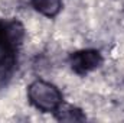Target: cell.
<instances>
[{
	"label": "cell",
	"mask_w": 124,
	"mask_h": 123,
	"mask_svg": "<svg viewBox=\"0 0 124 123\" xmlns=\"http://www.w3.org/2000/svg\"><path fill=\"white\" fill-rule=\"evenodd\" d=\"M23 38L25 28L19 20H0V84H6L12 77Z\"/></svg>",
	"instance_id": "6da1fadb"
},
{
	"label": "cell",
	"mask_w": 124,
	"mask_h": 123,
	"mask_svg": "<svg viewBox=\"0 0 124 123\" xmlns=\"http://www.w3.org/2000/svg\"><path fill=\"white\" fill-rule=\"evenodd\" d=\"M29 98L32 104L42 112H55L62 104V96L59 90L46 81L36 80L29 86Z\"/></svg>",
	"instance_id": "7a4b0ae2"
},
{
	"label": "cell",
	"mask_w": 124,
	"mask_h": 123,
	"mask_svg": "<svg viewBox=\"0 0 124 123\" xmlns=\"http://www.w3.org/2000/svg\"><path fill=\"white\" fill-rule=\"evenodd\" d=\"M102 62V57L98 51L95 49H84V51H78L75 54L71 55L69 64L71 68L79 74V75H85L90 71H93L95 68H98Z\"/></svg>",
	"instance_id": "3957f363"
},
{
	"label": "cell",
	"mask_w": 124,
	"mask_h": 123,
	"mask_svg": "<svg viewBox=\"0 0 124 123\" xmlns=\"http://www.w3.org/2000/svg\"><path fill=\"white\" fill-rule=\"evenodd\" d=\"M33 7L43 16L54 18L62 9V0H32Z\"/></svg>",
	"instance_id": "277c9868"
},
{
	"label": "cell",
	"mask_w": 124,
	"mask_h": 123,
	"mask_svg": "<svg viewBox=\"0 0 124 123\" xmlns=\"http://www.w3.org/2000/svg\"><path fill=\"white\" fill-rule=\"evenodd\" d=\"M56 113V119L61 122H81L85 120V116L82 114V112L77 107H62V104L55 110Z\"/></svg>",
	"instance_id": "5b68a950"
}]
</instances>
